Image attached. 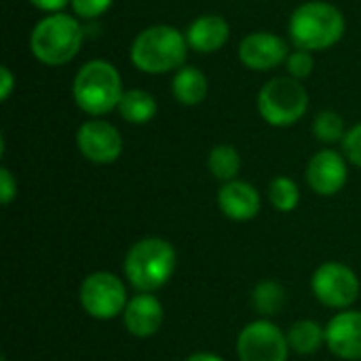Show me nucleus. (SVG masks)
I'll return each instance as SVG.
<instances>
[{"label": "nucleus", "mask_w": 361, "mask_h": 361, "mask_svg": "<svg viewBox=\"0 0 361 361\" xmlns=\"http://www.w3.org/2000/svg\"><path fill=\"white\" fill-rule=\"evenodd\" d=\"M188 51L190 47L182 30L167 23H154L135 34L129 47V61L144 74L161 76L186 66Z\"/></svg>", "instance_id": "1"}, {"label": "nucleus", "mask_w": 361, "mask_h": 361, "mask_svg": "<svg viewBox=\"0 0 361 361\" xmlns=\"http://www.w3.org/2000/svg\"><path fill=\"white\" fill-rule=\"evenodd\" d=\"M349 178V167L345 154L332 148L317 150L307 165V184L319 197L338 195Z\"/></svg>", "instance_id": "12"}, {"label": "nucleus", "mask_w": 361, "mask_h": 361, "mask_svg": "<svg viewBox=\"0 0 361 361\" xmlns=\"http://www.w3.org/2000/svg\"><path fill=\"white\" fill-rule=\"evenodd\" d=\"M207 169L222 184L237 180V176L241 171V157H239L237 148L231 144L214 146L207 154Z\"/></svg>", "instance_id": "20"}, {"label": "nucleus", "mask_w": 361, "mask_h": 361, "mask_svg": "<svg viewBox=\"0 0 361 361\" xmlns=\"http://www.w3.org/2000/svg\"><path fill=\"white\" fill-rule=\"evenodd\" d=\"M163 319H165V311L154 294H137L129 298L123 311V324L127 332L135 338L154 336L161 330Z\"/></svg>", "instance_id": "15"}, {"label": "nucleus", "mask_w": 361, "mask_h": 361, "mask_svg": "<svg viewBox=\"0 0 361 361\" xmlns=\"http://www.w3.org/2000/svg\"><path fill=\"white\" fill-rule=\"evenodd\" d=\"M343 154L345 159L355 165V167H361V123L353 125L351 129H347L345 137H343Z\"/></svg>", "instance_id": "26"}, {"label": "nucleus", "mask_w": 361, "mask_h": 361, "mask_svg": "<svg viewBox=\"0 0 361 361\" xmlns=\"http://www.w3.org/2000/svg\"><path fill=\"white\" fill-rule=\"evenodd\" d=\"M176 250L161 237H144L133 243L125 256V277L140 294H154L176 271Z\"/></svg>", "instance_id": "5"}, {"label": "nucleus", "mask_w": 361, "mask_h": 361, "mask_svg": "<svg viewBox=\"0 0 361 361\" xmlns=\"http://www.w3.org/2000/svg\"><path fill=\"white\" fill-rule=\"evenodd\" d=\"M347 32L345 15L338 6L324 0H309L296 6L288 19V36L296 49L311 53L328 51Z\"/></svg>", "instance_id": "2"}, {"label": "nucleus", "mask_w": 361, "mask_h": 361, "mask_svg": "<svg viewBox=\"0 0 361 361\" xmlns=\"http://www.w3.org/2000/svg\"><path fill=\"white\" fill-rule=\"evenodd\" d=\"M78 300L82 311L99 322H108L123 315L129 302L125 283L108 271H95L87 275L80 283Z\"/></svg>", "instance_id": "7"}, {"label": "nucleus", "mask_w": 361, "mask_h": 361, "mask_svg": "<svg viewBox=\"0 0 361 361\" xmlns=\"http://www.w3.org/2000/svg\"><path fill=\"white\" fill-rule=\"evenodd\" d=\"M116 110L125 123L146 125L157 116L159 104H157V97L146 89H125Z\"/></svg>", "instance_id": "18"}, {"label": "nucleus", "mask_w": 361, "mask_h": 361, "mask_svg": "<svg viewBox=\"0 0 361 361\" xmlns=\"http://www.w3.org/2000/svg\"><path fill=\"white\" fill-rule=\"evenodd\" d=\"M286 302H288V294H286L283 286L273 279L260 281L252 292V305H254L256 313L262 315V319L279 315L283 311Z\"/></svg>", "instance_id": "21"}, {"label": "nucleus", "mask_w": 361, "mask_h": 361, "mask_svg": "<svg viewBox=\"0 0 361 361\" xmlns=\"http://www.w3.org/2000/svg\"><path fill=\"white\" fill-rule=\"evenodd\" d=\"M15 85H17L15 74L11 72L8 66H2L0 68V102H6L11 97V93L15 91Z\"/></svg>", "instance_id": "28"}, {"label": "nucleus", "mask_w": 361, "mask_h": 361, "mask_svg": "<svg viewBox=\"0 0 361 361\" xmlns=\"http://www.w3.org/2000/svg\"><path fill=\"white\" fill-rule=\"evenodd\" d=\"M184 361H224L220 355H216V353H192V355H188Z\"/></svg>", "instance_id": "30"}, {"label": "nucleus", "mask_w": 361, "mask_h": 361, "mask_svg": "<svg viewBox=\"0 0 361 361\" xmlns=\"http://www.w3.org/2000/svg\"><path fill=\"white\" fill-rule=\"evenodd\" d=\"M186 40L188 47L197 53L212 55L218 53L231 38V25L222 15L205 13L192 19L186 27Z\"/></svg>", "instance_id": "16"}, {"label": "nucleus", "mask_w": 361, "mask_h": 361, "mask_svg": "<svg viewBox=\"0 0 361 361\" xmlns=\"http://www.w3.org/2000/svg\"><path fill=\"white\" fill-rule=\"evenodd\" d=\"M258 114L271 127H292L309 110V91L302 80L292 76H275L258 91Z\"/></svg>", "instance_id": "6"}, {"label": "nucleus", "mask_w": 361, "mask_h": 361, "mask_svg": "<svg viewBox=\"0 0 361 361\" xmlns=\"http://www.w3.org/2000/svg\"><path fill=\"white\" fill-rule=\"evenodd\" d=\"M288 343L292 351L300 355H311L322 345H326V328H322V324H317L315 319H300L292 324L288 332Z\"/></svg>", "instance_id": "19"}, {"label": "nucleus", "mask_w": 361, "mask_h": 361, "mask_svg": "<svg viewBox=\"0 0 361 361\" xmlns=\"http://www.w3.org/2000/svg\"><path fill=\"white\" fill-rule=\"evenodd\" d=\"M17 197V180L8 171V167H0V201L2 205H11L13 199Z\"/></svg>", "instance_id": "27"}, {"label": "nucleus", "mask_w": 361, "mask_h": 361, "mask_svg": "<svg viewBox=\"0 0 361 361\" xmlns=\"http://www.w3.org/2000/svg\"><path fill=\"white\" fill-rule=\"evenodd\" d=\"M347 133V127H345V121L338 112L334 110H322L317 112V116L313 118V135L317 142L322 144H336V142H343Z\"/></svg>", "instance_id": "23"}, {"label": "nucleus", "mask_w": 361, "mask_h": 361, "mask_svg": "<svg viewBox=\"0 0 361 361\" xmlns=\"http://www.w3.org/2000/svg\"><path fill=\"white\" fill-rule=\"evenodd\" d=\"M269 201L271 205L281 212V214H290L298 207L300 203V188L298 184L288 178V176H277L271 180L269 184Z\"/></svg>", "instance_id": "22"}, {"label": "nucleus", "mask_w": 361, "mask_h": 361, "mask_svg": "<svg viewBox=\"0 0 361 361\" xmlns=\"http://www.w3.org/2000/svg\"><path fill=\"white\" fill-rule=\"evenodd\" d=\"M311 290L324 307L347 311L360 298V279L343 262H324L313 273Z\"/></svg>", "instance_id": "8"}, {"label": "nucleus", "mask_w": 361, "mask_h": 361, "mask_svg": "<svg viewBox=\"0 0 361 361\" xmlns=\"http://www.w3.org/2000/svg\"><path fill=\"white\" fill-rule=\"evenodd\" d=\"M76 148L93 165H112L123 154V135L112 123L89 118L76 131Z\"/></svg>", "instance_id": "10"}, {"label": "nucleus", "mask_w": 361, "mask_h": 361, "mask_svg": "<svg viewBox=\"0 0 361 361\" xmlns=\"http://www.w3.org/2000/svg\"><path fill=\"white\" fill-rule=\"evenodd\" d=\"M125 89L118 68L108 59L85 61L72 80V97L80 112L102 118L114 112L121 104Z\"/></svg>", "instance_id": "3"}, {"label": "nucleus", "mask_w": 361, "mask_h": 361, "mask_svg": "<svg viewBox=\"0 0 361 361\" xmlns=\"http://www.w3.org/2000/svg\"><path fill=\"white\" fill-rule=\"evenodd\" d=\"M288 336L271 319H256L237 336L239 361H288Z\"/></svg>", "instance_id": "9"}, {"label": "nucleus", "mask_w": 361, "mask_h": 361, "mask_svg": "<svg viewBox=\"0 0 361 361\" xmlns=\"http://www.w3.org/2000/svg\"><path fill=\"white\" fill-rule=\"evenodd\" d=\"M326 347L338 360H361V311H341L326 326Z\"/></svg>", "instance_id": "13"}, {"label": "nucleus", "mask_w": 361, "mask_h": 361, "mask_svg": "<svg viewBox=\"0 0 361 361\" xmlns=\"http://www.w3.org/2000/svg\"><path fill=\"white\" fill-rule=\"evenodd\" d=\"M209 91V82L203 70L197 66H182L178 72H173L171 78V95L180 106L192 108L205 102Z\"/></svg>", "instance_id": "17"}, {"label": "nucleus", "mask_w": 361, "mask_h": 361, "mask_svg": "<svg viewBox=\"0 0 361 361\" xmlns=\"http://www.w3.org/2000/svg\"><path fill=\"white\" fill-rule=\"evenodd\" d=\"M290 55L288 40L275 32L258 30L250 32L241 38L237 57L239 61L254 72H271L281 66H286V59Z\"/></svg>", "instance_id": "11"}, {"label": "nucleus", "mask_w": 361, "mask_h": 361, "mask_svg": "<svg viewBox=\"0 0 361 361\" xmlns=\"http://www.w3.org/2000/svg\"><path fill=\"white\" fill-rule=\"evenodd\" d=\"M286 72L288 76L296 78V80H305L313 74V68H315V57L311 51H305V49H294L290 51L288 59H286Z\"/></svg>", "instance_id": "24"}, {"label": "nucleus", "mask_w": 361, "mask_h": 361, "mask_svg": "<svg viewBox=\"0 0 361 361\" xmlns=\"http://www.w3.org/2000/svg\"><path fill=\"white\" fill-rule=\"evenodd\" d=\"M218 207L220 212L235 220V222H247L260 214L262 199L256 186H252L245 180H231L220 186L218 190Z\"/></svg>", "instance_id": "14"}, {"label": "nucleus", "mask_w": 361, "mask_h": 361, "mask_svg": "<svg viewBox=\"0 0 361 361\" xmlns=\"http://www.w3.org/2000/svg\"><path fill=\"white\" fill-rule=\"evenodd\" d=\"M112 4H114V0H72L70 2L72 15H76L78 19H85V21L106 15Z\"/></svg>", "instance_id": "25"}, {"label": "nucleus", "mask_w": 361, "mask_h": 361, "mask_svg": "<svg viewBox=\"0 0 361 361\" xmlns=\"http://www.w3.org/2000/svg\"><path fill=\"white\" fill-rule=\"evenodd\" d=\"M34 8H38V11H42V13H47V15H51V13H61L72 0H27Z\"/></svg>", "instance_id": "29"}, {"label": "nucleus", "mask_w": 361, "mask_h": 361, "mask_svg": "<svg viewBox=\"0 0 361 361\" xmlns=\"http://www.w3.org/2000/svg\"><path fill=\"white\" fill-rule=\"evenodd\" d=\"M85 27L76 15L51 13L36 21L30 32V53L36 61L49 68H59L70 63L82 47Z\"/></svg>", "instance_id": "4"}]
</instances>
